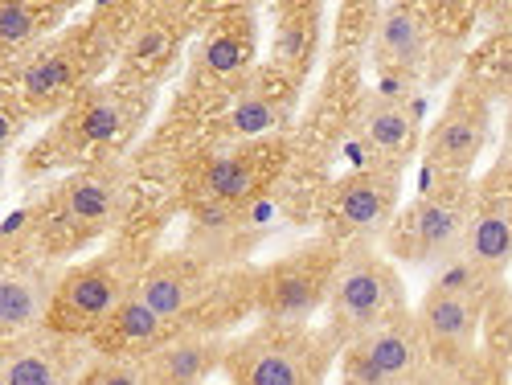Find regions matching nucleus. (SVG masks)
<instances>
[{
  "label": "nucleus",
  "mask_w": 512,
  "mask_h": 385,
  "mask_svg": "<svg viewBox=\"0 0 512 385\" xmlns=\"http://www.w3.org/2000/svg\"><path fill=\"white\" fill-rule=\"evenodd\" d=\"M508 209H512V193H508Z\"/></svg>",
  "instance_id": "32"
},
{
  "label": "nucleus",
  "mask_w": 512,
  "mask_h": 385,
  "mask_svg": "<svg viewBox=\"0 0 512 385\" xmlns=\"http://www.w3.org/2000/svg\"><path fill=\"white\" fill-rule=\"evenodd\" d=\"M132 279L111 259H91L58 279L54 304L46 316V332L54 336H91L103 332L115 312L132 299Z\"/></svg>",
  "instance_id": "2"
},
{
  "label": "nucleus",
  "mask_w": 512,
  "mask_h": 385,
  "mask_svg": "<svg viewBox=\"0 0 512 385\" xmlns=\"http://www.w3.org/2000/svg\"><path fill=\"white\" fill-rule=\"evenodd\" d=\"M275 103L267 99V95H259V91H246L238 103H234V111H230V127L238 136H263V132H271L275 127Z\"/></svg>",
  "instance_id": "22"
},
{
  "label": "nucleus",
  "mask_w": 512,
  "mask_h": 385,
  "mask_svg": "<svg viewBox=\"0 0 512 385\" xmlns=\"http://www.w3.org/2000/svg\"><path fill=\"white\" fill-rule=\"evenodd\" d=\"M406 385H455V381H451L447 369H422V373H414Z\"/></svg>",
  "instance_id": "29"
},
{
  "label": "nucleus",
  "mask_w": 512,
  "mask_h": 385,
  "mask_svg": "<svg viewBox=\"0 0 512 385\" xmlns=\"http://www.w3.org/2000/svg\"><path fill=\"white\" fill-rule=\"evenodd\" d=\"M328 361V345L304 324H267L226 349L234 385H320Z\"/></svg>",
  "instance_id": "1"
},
{
  "label": "nucleus",
  "mask_w": 512,
  "mask_h": 385,
  "mask_svg": "<svg viewBox=\"0 0 512 385\" xmlns=\"http://www.w3.org/2000/svg\"><path fill=\"white\" fill-rule=\"evenodd\" d=\"M467 213L455 201L443 197H422L406 209V218H398L394 242L410 254V259H426V254H455L463 250L467 238Z\"/></svg>",
  "instance_id": "6"
},
{
  "label": "nucleus",
  "mask_w": 512,
  "mask_h": 385,
  "mask_svg": "<svg viewBox=\"0 0 512 385\" xmlns=\"http://www.w3.org/2000/svg\"><path fill=\"white\" fill-rule=\"evenodd\" d=\"M377 50H381V58L402 66V70L418 66L426 58V29H422L418 13L402 9V5L386 9V17L377 25Z\"/></svg>",
  "instance_id": "15"
},
{
  "label": "nucleus",
  "mask_w": 512,
  "mask_h": 385,
  "mask_svg": "<svg viewBox=\"0 0 512 385\" xmlns=\"http://www.w3.org/2000/svg\"><path fill=\"white\" fill-rule=\"evenodd\" d=\"M508 357H512V328H508Z\"/></svg>",
  "instance_id": "31"
},
{
  "label": "nucleus",
  "mask_w": 512,
  "mask_h": 385,
  "mask_svg": "<svg viewBox=\"0 0 512 385\" xmlns=\"http://www.w3.org/2000/svg\"><path fill=\"white\" fill-rule=\"evenodd\" d=\"M365 136L381 156H406L414 148V115L394 99H377L365 115Z\"/></svg>",
  "instance_id": "18"
},
{
  "label": "nucleus",
  "mask_w": 512,
  "mask_h": 385,
  "mask_svg": "<svg viewBox=\"0 0 512 385\" xmlns=\"http://www.w3.org/2000/svg\"><path fill=\"white\" fill-rule=\"evenodd\" d=\"M463 254L484 271H496L512 254V209L508 205H484L472 213V226L463 238Z\"/></svg>",
  "instance_id": "14"
},
{
  "label": "nucleus",
  "mask_w": 512,
  "mask_h": 385,
  "mask_svg": "<svg viewBox=\"0 0 512 385\" xmlns=\"http://www.w3.org/2000/svg\"><path fill=\"white\" fill-rule=\"evenodd\" d=\"M119 107H115V99H107V95H95V99H87V107L78 111V132H82V140H91V144H107L115 132H119Z\"/></svg>",
  "instance_id": "24"
},
{
  "label": "nucleus",
  "mask_w": 512,
  "mask_h": 385,
  "mask_svg": "<svg viewBox=\"0 0 512 385\" xmlns=\"http://www.w3.org/2000/svg\"><path fill=\"white\" fill-rule=\"evenodd\" d=\"M62 336H21L9 340L5 353V385H66L70 361L62 353Z\"/></svg>",
  "instance_id": "12"
},
{
  "label": "nucleus",
  "mask_w": 512,
  "mask_h": 385,
  "mask_svg": "<svg viewBox=\"0 0 512 385\" xmlns=\"http://www.w3.org/2000/svg\"><path fill=\"white\" fill-rule=\"evenodd\" d=\"M418 324H422L426 345L467 353L472 349V340H476V328H480V299L431 291L426 295V304H422V312H418Z\"/></svg>",
  "instance_id": "9"
},
{
  "label": "nucleus",
  "mask_w": 512,
  "mask_h": 385,
  "mask_svg": "<svg viewBox=\"0 0 512 385\" xmlns=\"http://www.w3.org/2000/svg\"><path fill=\"white\" fill-rule=\"evenodd\" d=\"M308 46H312V41L304 37V25H283L279 54H283L287 62H308Z\"/></svg>",
  "instance_id": "28"
},
{
  "label": "nucleus",
  "mask_w": 512,
  "mask_h": 385,
  "mask_svg": "<svg viewBox=\"0 0 512 385\" xmlns=\"http://www.w3.org/2000/svg\"><path fill=\"white\" fill-rule=\"evenodd\" d=\"M484 283H488V271H484L480 263L467 259V254H459L455 263H447V267L439 271V279H435L431 291H439V295H467V299H480Z\"/></svg>",
  "instance_id": "23"
},
{
  "label": "nucleus",
  "mask_w": 512,
  "mask_h": 385,
  "mask_svg": "<svg viewBox=\"0 0 512 385\" xmlns=\"http://www.w3.org/2000/svg\"><path fill=\"white\" fill-rule=\"evenodd\" d=\"M201 185L213 201H222V205H234V201H246L254 193V185H259V177H254V164L246 156H213L205 164V173H201Z\"/></svg>",
  "instance_id": "19"
},
{
  "label": "nucleus",
  "mask_w": 512,
  "mask_h": 385,
  "mask_svg": "<svg viewBox=\"0 0 512 385\" xmlns=\"http://www.w3.org/2000/svg\"><path fill=\"white\" fill-rule=\"evenodd\" d=\"M328 312H332V332L349 340V345L361 340L369 328L402 316V283L394 267L373 259V254L345 259L328 295Z\"/></svg>",
  "instance_id": "3"
},
{
  "label": "nucleus",
  "mask_w": 512,
  "mask_h": 385,
  "mask_svg": "<svg viewBox=\"0 0 512 385\" xmlns=\"http://www.w3.org/2000/svg\"><path fill=\"white\" fill-rule=\"evenodd\" d=\"M250 54H254L250 37H246V33L238 37L234 29H226V33H213V37L205 41V66H209V74H218V78L238 74V70L250 62Z\"/></svg>",
  "instance_id": "21"
},
{
  "label": "nucleus",
  "mask_w": 512,
  "mask_h": 385,
  "mask_svg": "<svg viewBox=\"0 0 512 385\" xmlns=\"http://www.w3.org/2000/svg\"><path fill=\"white\" fill-rule=\"evenodd\" d=\"M168 54H173V33H168L160 21H144L132 41H127V58L140 66H160Z\"/></svg>",
  "instance_id": "25"
},
{
  "label": "nucleus",
  "mask_w": 512,
  "mask_h": 385,
  "mask_svg": "<svg viewBox=\"0 0 512 385\" xmlns=\"http://www.w3.org/2000/svg\"><path fill=\"white\" fill-rule=\"evenodd\" d=\"M54 275L46 267H13L0 279V332L5 340H21L29 336L37 324H46L50 304L58 283H50Z\"/></svg>",
  "instance_id": "7"
},
{
  "label": "nucleus",
  "mask_w": 512,
  "mask_h": 385,
  "mask_svg": "<svg viewBox=\"0 0 512 385\" xmlns=\"http://www.w3.org/2000/svg\"><path fill=\"white\" fill-rule=\"evenodd\" d=\"M74 78H78L74 58L66 50H50V54H37L21 70V91L33 103H54V99H62V95L74 91Z\"/></svg>",
  "instance_id": "17"
},
{
  "label": "nucleus",
  "mask_w": 512,
  "mask_h": 385,
  "mask_svg": "<svg viewBox=\"0 0 512 385\" xmlns=\"http://www.w3.org/2000/svg\"><path fill=\"white\" fill-rule=\"evenodd\" d=\"M160 328H164V320L144 304L140 295H132V299H127V304L115 312V320H111L103 332L115 336V345L144 349V345H156V340H160Z\"/></svg>",
  "instance_id": "20"
},
{
  "label": "nucleus",
  "mask_w": 512,
  "mask_h": 385,
  "mask_svg": "<svg viewBox=\"0 0 512 385\" xmlns=\"http://www.w3.org/2000/svg\"><path fill=\"white\" fill-rule=\"evenodd\" d=\"M74 385H99V373H95V369H87V373H82Z\"/></svg>",
  "instance_id": "30"
},
{
  "label": "nucleus",
  "mask_w": 512,
  "mask_h": 385,
  "mask_svg": "<svg viewBox=\"0 0 512 385\" xmlns=\"http://www.w3.org/2000/svg\"><path fill=\"white\" fill-rule=\"evenodd\" d=\"M62 209H66L70 222L107 226V222H115V213H119V193H115V185H107L99 177H74L62 189Z\"/></svg>",
  "instance_id": "16"
},
{
  "label": "nucleus",
  "mask_w": 512,
  "mask_h": 385,
  "mask_svg": "<svg viewBox=\"0 0 512 385\" xmlns=\"http://www.w3.org/2000/svg\"><path fill=\"white\" fill-rule=\"evenodd\" d=\"M41 25V9L37 5H21V0H13V5H0V41H5V50L21 46L25 37H33Z\"/></svg>",
  "instance_id": "26"
},
{
  "label": "nucleus",
  "mask_w": 512,
  "mask_h": 385,
  "mask_svg": "<svg viewBox=\"0 0 512 385\" xmlns=\"http://www.w3.org/2000/svg\"><path fill=\"white\" fill-rule=\"evenodd\" d=\"M336 218L353 234H377L394 222V181L381 173H361L345 181L336 197Z\"/></svg>",
  "instance_id": "11"
},
{
  "label": "nucleus",
  "mask_w": 512,
  "mask_h": 385,
  "mask_svg": "<svg viewBox=\"0 0 512 385\" xmlns=\"http://www.w3.org/2000/svg\"><path fill=\"white\" fill-rule=\"evenodd\" d=\"M99 385H156L148 361H99Z\"/></svg>",
  "instance_id": "27"
},
{
  "label": "nucleus",
  "mask_w": 512,
  "mask_h": 385,
  "mask_svg": "<svg viewBox=\"0 0 512 385\" xmlns=\"http://www.w3.org/2000/svg\"><path fill=\"white\" fill-rule=\"evenodd\" d=\"M226 361V349L213 336H181L168 340L148 357L156 385H197Z\"/></svg>",
  "instance_id": "10"
},
{
  "label": "nucleus",
  "mask_w": 512,
  "mask_h": 385,
  "mask_svg": "<svg viewBox=\"0 0 512 385\" xmlns=\"http://www.w3.org/2000/svg\"><path fill=\"white\" fill-rule=\"evenodd\" d=\"M336 263L320 250L295 254V259L275 263L259 283V304L271 324H304L336 283Z\"/></svg>",
  "instance_id": "5"
},
{
  "label": "nucleus",
  "mask_w": 512,
  "mask_h": 385,
  "mask_svg": "<svg viewBox=\"0 0 512 385\" xmlns=\"http://www.w3.org/2000/svg\"><path fill=\"white\" fill-rule=\"evenodd\" d=\"M136 295L168 324V320H177V316L189 312L193 295H197V271L185 259H160L140 275Z\"/></svg>",
  "instance_id": "13"
},
{
  "label": "nucleus",
  "mask_w": 512,
  "mask_h": 385,
  "mask_svg": "<svg viewBox=\"0 0 512 385\" xmlns=\"http://www.w3.org/2000/svg\"><path fill=\"white\" fill-rule=\"evenodd\" d=\"M484 136H488V103L472 91H463V95H455V103L447 107V115L439 123V132L431 136V160L439 168H451V173L472 168V160L484 148Z\"/></svg>",
  "instance_id": "8"
},
{
  "label": "nucleus",
  "mask_w": 512,
  "mask_h": 385,
  "mask_svg": "<svg viewBox=\"0 0 512 385\" xmlns=\"http://www.w3.org/2000/svg\"><path fill=\"white\" fill-rule=\"evenodd\" d=\"M422 353V324L394 316L349 345L345 385H406L414 373H422Z\"/></svg>",
  "instance_id": "4"
}]
</instances>
